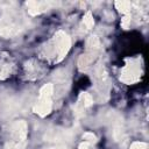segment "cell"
<instances>
[{
	"instance_id": "cell-1",
	"label": "cell",
	"mask_w": 149,
	"mask_h": 149,
	"mask_svg": "<svg viewBox=\"0 0 149 149\" xmlns=\"http://www.w3.org/2000/svg\"><path fill=\"white\" fill-rule=\"evenodd\" d=\"M84 22H85V24H86L88 28L93 26V19H92V16H91V14H90V13H88V14L85 16V19H84Z\"/></svg>"
},
{
	"instance_id": "cell-2",
	"label": "cell",
	"mask_w": 149,
	"mask_h": 149,
	"mask_svg": "<svg viewBox=\"0 0 149 149\" xmlns=\"http://www.w3.org/2000/svg\"><path fill=\"white\" fill-rule=\"evenodd\" d=\"M132 149H147V146L143 144V143L136 142V143H134V144L132 146Z\"/></svg>"
}]
</instances>
